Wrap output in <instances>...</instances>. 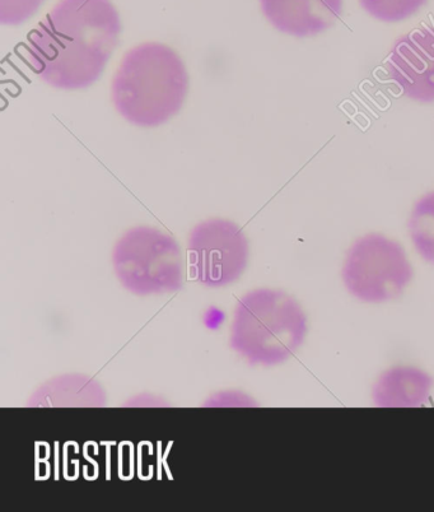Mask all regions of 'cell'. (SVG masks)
I'll list each match as a JSON object with an SVG mask.
<instances>
[{
	"mask_svg": "<svg viewBox=\"0 0 434 512\" xmlns=\"http://www.w3.org/2000/svg\"><path fill=\"white\" fill-rule=\"evenodd\" d=\"M190 276L200 285L221 288L241 278L249 263V240L237 223L209 218L190 231Z\"/></svg>",
	"mask_w": 434,
	"mask_h": 512,
	"instance_id": "6",
	"label": "cell"
},
{
	"mask_svg": "<svg viewBox=\"0 0 434 512\" xmlns=\"http://www.w3.org/2000/svg\"><path fill=\"white\" fill-rule=\"evenodd\" d=\"M112 267L125 290L162 295L184 285V258L171 235L151 226L130 228L112 250Z\"/></svg>",
	"mask_w": 434,
	"mask_h": 512,
	"instance_id": "4",
	"label": "cell"
},
{
	"mask_svg": "<svg viewBox=\"0 0 434 512\" xmlns=\"http://www.w3.org/2000/svg\"><path fill=\"white\" fill-rule=\"evenodd\" d=\"M46 0H0V23L20 26L39 12Z\"/></svg>",
	"mask_w": 434,
	"mask_h": 512,
	"instance_id": "13",
	"label": "cell"
},
{
	"mask_svg": "<svg viewBox=\"0 0 434 512\" xmlns=\"http://www.w3.org/2000/svg\"><path fill=\"white\" fill-rule=\"evenodd\" d=\"M102 385L82 374H65L46 381L28 399V408H104Z\"/></svg>",
	"mask_w": 434,
	"mask_h": 512,
	"instance_id": "9",
	"label": "cell"
},
{
	"mask_svg": "<svg viewBox=\"0 0 434 512\" xmlns=\"http://www.w3.org/2000/svg\"><path fill=\"white\" fill-rule=\"evenodd\" d=\"M121 31L111 0H59L28 37L26 60L46 85L84 90L104 73Z\"/></svg>",
	"mask_w": 434,
	"mask_h": 512,
	"instance_id": "1",
	"label": "cell"
},
{
	"mask_svg": "<svg viewBox=\"0 0 434 512\" xmlns=\"http://www.w3.org/2000/svg\"><path fill=\"white\" fill-rule=\"evenodd\" d=\"M408 230L419 255L426 262L434 264V190L415 203Z\"/></svg>",
	"mask_w": 434,
	"mask_h": 512,
	"instance_id": "11",
	"label": "cell"
},
{
	"mask_svg": "<svg viewBox=\"0 0 434 512\" xmlns=\"http://www.w3.org/2000/svg\"><path fill=\"white\" fill-rule=\"evenodd\" d=\"M428 0H359L361 7L377 21L399 23L417 15Z\"/></svg>",
	"mask_w": 434,
	"mask_h": 512,
	"instance_id": "12",
	"label": "cell"
},
{
	"mask_svg": "<svg viewBox=\"0 0 434 512\" xmlns=\"http://www.w3.org/2000/svg\"><path fill=\"white\" fill-rule=\"evenodd\" d=\"M306 333V315L293 297L260 288L237 302L230 346L251 366H275L300 349Z\"/></svg>",
	"mask_w": 434,
	"mask_h": 512,
	"instance_id": "3",
	"label": "cell"
},
{
	"mask_svg": "<svg viewBox=\"0 0 434 512\" xmlns=\"http://www.w3.org/2000/svg\"><path fill=\"white\" fill-rule=\"evenodd\" d=\"M261 12L275 30L294 37L328 31L343 13L344 0H259Z\"/></svg>",
	"mask_w": 434,
	"mask_h": 512,
	"instance_id": "8",
	"label": "cell"
},
{
	"mask_svg": "<svg viewBox=\"0 0 434 512\" xmlns=\"http://www.w3.org/2000/svg\"><path fill=\"white\" fill-rule=\"evenodd\" d=\"M392 82L408 99L434 102V27H420L399 37L386 64Z\"/></svg>",
	"mask_w": 434,
	"mask_h": 512,
	"instance_id": "7",
	"label": "cell"
},
{
	"mask_svg": "<svg viewBox=\"0 0 434 512\" xmlns=\"http://www.w3.org/2000/svg\"><path fill=\"white\" fill-rule=\"evenodd\" d=\"M189 93L184 60L162 43L126 51L111 81V101L121 118L139 128H157L180 113Z\"/></svg>",
	"mask_w": 434,
	"mask_h": 512,
	"instance_id": "2",
	"label": "cell"
},
{
	"mask_svg": "<svg viewBox=\"0 0 434 512\" xmlns=\"http://www.w3.org/2000/svg\"><path fill=\"white\" fill-rule=\"evenodd\" d=\"M432 377L415 367H395L386 371L373 388V400L378 407L414 408L429 397Z\"/></svg>",
	"mask_w": 434,
	"mask_h": 512,
	"instance_id": "10",
	"label": "cell"
},
{
	"mask_svg": "<svg viewBox=\"0 0 434 512\" xmlns=\"http://www.w3.org/2000/svg\"><path fill=\"white\" fill-rule=\"evenodd\" d=\"M123 406L130 408H167L170 407V403L161 397H157V395L143 393L137 395V397L130 398Z\"/></svg>",
	"mask_w": 434,
	"mask_h": 512,
	"instance_id": "15",
	"label": "cell"
},
{
	"mask_svg": "<svg viewBox=\"0 0 434 512\" xmlns=\"http://www.w3.org/2000/svg\"><path fill=\"white\" fill-rule=\"evenodd\" d=\"M255 400L249 395L238 392V390H227L219 392L209 397L207 402L203 403L205 408H251L256 407Z\"/></svg>",
	"mask_w": 434,
	"mask_h": 512,
	"instance_id": "14",
	"label": "cell"
},
{
	"mask_svg": "<svg viewBox=\"0 0 434 512\" xmlns=\"http://www.w3.org/2000/svg\"><path fill=\"white\" fill-rule=\"evenodd\" d=\"M343 281L364 302H385L400 296L413 278V268L398 241L381 234L359 237L347 253Z\"/></svg>",
	"mask_w": 434,
	"mask_h": 512,
	"instance_id": "5",
	"label": "cell"
}]
</instances>
